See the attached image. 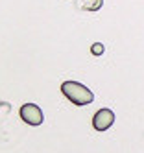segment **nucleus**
I'll use <instances>...</instances> for the list:
<instances>
[{"label": "nucleus", "mask_w": 144, "mask_h": 153, "mask_svg": "<svg viewBox=\"0 0 144 153\" xmlns=\"http://www.w3.org/2000/svg\"><path fill=\"white\" fill-rule=\"evenodd\" d=\"M61 92L65 98H69V100L78 105V107H83V105H89V103H93L94 100V94L91 89H87V87L80 81H63L61 83Z\"/></svg>", "instance_id": "1"}, {"label": "nucleus", "mask_w": 144, "mask_h": 153, "mask_svg": "<svg viewBox=\"0 0 144 153\" xmlns=\"http://www.w3.org/2000/svg\"><path fill=\"white\" fill-rule=\"evenodd\" d=\"M19 114H20V118L24 120L28 126H41L43 120H44V114L41 111V107L35 105V103H24L20 107Z\"/></svg>", "instance_id": "2"}, {"label": "nucleus", "mask_w": 144, "mask_h": 153, "mask_svg": "<svg viewBox=\"0 0 144 153\" xmlns=\"http://www.w3.org/2000/svg\"><path fill=\"white\" fill-rule=\"evenodd\" d=\"M115 124V113L111 109H100V111L94 113L93 116V127L96 131H107L111 126Z\"/></svg>", "instance_id": "3"}, {"label": "nucleus", "mask_w": 144, "mask_h": 153, "mask_svg": "<svg viewBox=\"0 0 144 153\" xmlns=\"http://www.w3.org/2000/svg\"><path fill=\"white\" fill-rule=\"evenodd\" d=\"M91 52H93V56H102L104 53V45L102 42H94L91 46Z\"/></svg>", "instance_id": "4"}]
</instances>
